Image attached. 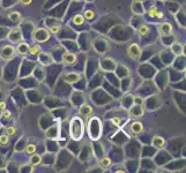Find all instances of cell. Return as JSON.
<instances>
[{
	"mask_svg": "<svg viewBox=\"0 0 186 173\" xmlns=\"http://www.w3.org/2000/svg\"><path fill=\"white\" fill-rule=\"evenodd\" d=\"M142 54V49L139 44L136 43H133L128 46L127 49V56L131 58V59H140Z\"/></svg>",
	"mask_w": 186,
	"mask_h": 173,
	"instance_id": "277c9868",
	"label": "cell"
},
{
	"mask_svg": "<svg viewBox=\"0 0 186 173\" xmlns=\"http://www.w3.org/2000/svg\"><path fill=\"white\" fill-rule=\"evenodd\" d=\"M21 13L19 12V10H13V12H9L8 14H7V19H9L12 22H14V23H16V22H20V20H21Z\"/></svg>",
	"mask_w": 186,
	"mask_h": 173,
	"instance_id": "44dd1931",
	"label": "cell"
},
{
	"mask_svg": "<svg viewBox=\"0 0 186 173\" xmlns=\"http://www.w3.org/2000/svg\"><path fill=\"white\" fill-rule=\"evenodd\" d=\"M31 38L36 42L43 43V42H48L50 39V31L46 28H37L32 30L31 33Z\"/></svg>",
	"mask_w": 186,
	"mask_h": 173,
	"instance_id": "3957f363",
	"label": "cell"
},
{
	"mask_svg": "<svg viewBox=\"0 0 186 173\" xmlns=\"http://www.w3.org/2000/svg\"><path fill=\"white\" fill-rule=\"evenodd\" d=\"M138 35L140 36V37H146V36H148L149 35V32H150V28H149V26H147V24H145V23H142L140 27H138Z\"/></svg>",
	"mask_w": 186,
	"mask_h": 173,
	"instance_id": "7402d4cb",
	"label": "cell"
},
{
	"mask_svg": "<svg viewBox=\"0 0 186 173\" xmlns=\"http://www.w3.org/2000/svg\"><path fill=\"white\" fill-rule=\"evenodd\" d=\"M131 132L134 135H140L143 133V125L140 121H133L131 123Z\"/></svg>",
	"mask_w": 186,
	"mask_h": 173,
	"instance_id": "7c38bea8",
	"label": "cell"
},
{
	"mask_svg": "<svg viewBox=\"0 0 186 173\" xmlns=\"http://www.w3.org/2000/svg\"><path fill=\"white\" fill-rule=\"evenodd\" d=\"M38 60L43 63V65H50L55 61V58L53 56H51L50 53H45V52H39V56H38Z\"/></svg>",
	"mask_w": 186,
	"mask_h": 173,
	"instance_id": "4fadbf2b",
	"label": "cell"
},
{
	"mask_svg": "<svg viewBox=\"0 0 186 173\" xmlns=\"http://www.w3.org/2000/svg\"><path fill=\"white\" fill-rule=\"evenodd\" d=\"M50 30L53 32V33H59L60 32V30H62V27H60V24L59 23H57V24H53V26H51L50 27Z\"/></svg>",
	"mask_w": 186,
	"mask_h": 173,
	"instance_id": "e575fe53",
	"label": "cell"
},
{
	"mask_svg": "<svg viewBox=\"0 0 186 173\" xmlns=\"http://www.w3.org/2000/svg\"><path fill=\"white\" fill-rule=\"evenodd\" d=\"M134 1H135V2H143L145 0H134Z\"/></svg>",
	"mask_w": 186,
	"mask_h": 173,
	"instance_id": "ab89813d",
	"label": "cell"
},
{
	"mask_svg": "<svg viewBox=\"0 0 186 173\" xmlns=\"http://www.w3.org/2000/svg\"><path fill=\"white\" fill-rule=\"evenodd\" d=\"M88 135L93 141H98L102 136V121L94 116L88 121Z\"/></svg>",
	"mask_w": 186,
	"mask_h": 173,
	"instance_id": "7a4b0ae2",
	"label": "cell"
},
{
	"mask_svg": "<svg viewBox=\"0 0 186 173\" xmlns=\"http://www.w3.org/2000/svg\"><path fill=\"white\" fill-rule=\"evenodd\" d=\"M6 134L8 135V136H12V135H14L15 133H16V128L14 127V126H12V125H9V126H6Z\"/></svg>",
	"mask_w": 186,
	"mask_h": 173,
	"instance_id": "1f68e13d",
	"label": "cell"
},
{
	"mask_svg": "<svg viewBox=\"0 0 186 173\" xmlns=\"http://www.w3.org/2000/svg\"><path fill=\"white\" fill-rule=\"evenodd\" d=\"M30 165L31 166H36V165H39L41 163H42V157L38 155V153H32L30 157Z\"/></svg>",
	"mask_w": 186,
	"mask_h": 173,
	"instance_id": "cb8c5ba5",
	"label": "cell"
},
{
	"mask_svg": "<svg viewBox=\"0 0 186 173\" xmlns=\"http://www.w3.org/2000/svg\"><path fill=\"white\" fill-rule=\"evenodd\" d=\"M7 37H8V39L12 43H20L22 40V38H23V33H22L20 28H14L12 29L10 31H8Z\"/></svg>",
	"mask_w": 186,
	"mask_h": 173,
	"instance_id": "8992f818",
	"label": "cell"
},
{
	"mask_svg": "<svg viewBox=\"0 0 186 173\" xmlns=\"http://www.w3.org/2000/svg\"><path fill=\"white\" fill-rule=\"evenodd\" d=\"M184 47L185 45L184 44H179V43H172L171 45V52L175 53V54H179V56H183L184 54Z\"/></svg>",
	"mask_w": 186,
	"mask_h": 173,
	"instance_id": "ac0fdd59",
	"label": "cell"
},
{
	"mask_svg": "<svg viewBox=\"0 0 186 173\" xmlns=\"http://www.w3.org/2000/svg\"><path fill=\"white\" fill-rule=\"evenodd\" d=\"M110 121H111L113 125H116L117 127L122 126V123H123V120H122V118H119V116H113V118H111Z\"/></svg>",
	"mask_w": 186,
	"mask_h": 173,
	"instance_id": "836d02e7",
	"label": "cell"
},
{
	"mask_svg": "<svg viewBox=\"0 0 186 173\" xmlns=\"http://www.w3.org/2000/svg\"><path fill=\"white\" fill-rule=\"evenodd\" d=\"M72 22H73L75 26H82V24L85 23V17H83L82 14H76V15L73 16Z\"/></svg>",
	"mask_w": 186,
	"mask_h": 173,
	"instance_id": "d4e9b609",
	"label": "cell"
},
{
	"mask_svg": "<svg viewBox=\"0 0 186 173\" xmlns=\"http://www.w3.org/2000/svg\"><path fill=\"white\" fill-rule=\"evenodd\" d=\"M80 114L82 116H90L93 114V109L89 104H81L80 105Z\"/></svg>",
	"mask_w": 186,
	"mask_h": 173,
	"instance_id": "d6986e66",
	"label": "cell"
},
{
	"mask_svg": "<svg viewBox=\"0 0 186 173\" xmlns=\"http://www.w3.org/2000/svg\"><path fill=\"white\" fill-rule=\"evenodd\" d=\"M45 73L43 72V69L39 67V66H36V68H35V77L38 80V81H43L45 77Z\"/></svg>",
	"mask_w": 186,
	"mask_h": 173,
	"instance_id": "484cf974",
	"label": "cell"
},
{
	"mask_svg": "<svg viewBox=\"0 0 186 173\" xmlns=\"http://www.w3.org/2000/svg\"><path fill=\"white\" fill-rule=\"evenodd\" d=\"M41 51H42V47H41L38 44H34V45L29 46L28 53H30L31 56H36V54H38Z\"/></svg>",
	"mask_w": 186,
	"mask_h": 173,
	"instance_id": "83f0119b",
	"label": "cell"
},
{
	"mask_svg": "<svg viewBox=\"0 0 186 173\" xmlns=\"http://www.w3.org/2000/svg\"><path fill=\"white\" fill-rule=\"evenodd\" d=\"M94 150L93 148H92V145L89 143H86L85 144V146L81 149V152H80V155H79V158H80V160L81 162H87V160H89V158H90V156L93 155Z\"/></svg>",
	"mask_w": 186,
	"mask_h": 173,
	"instance_id": "52a82bcc",
	"label": "cell"
},
{
	"mask_svg": "<svg viewBox=\"0 0 186 173\" xmlns=\"http://www.w3.org/2000/svg\"><path fill=\"white\" fill-rule=\"evenodd\" d=\"M58 135H59V127L58 126H52L45 132V136L50 140H53V139L58 137Z\"/></svg>",
	"mask_w": 186,
	"mask_h": 173,
	"instance_id": "9a60e30c",
	"label": "cell"
},
{
	"mask_svg": "<svg viewBox=\"0 0 186 173\" xmlns=\"http://www.w3.org/2000/svg\"><path fill=\"white\" fill-rule=\"evenodd\" d=\"M15 56V47L12 45H3L0 49V57L5 60H10Z\"/></svg>",
	"mask_w": 186,
	"mask_h": 173,
	"instance_id": "5b68a950",
	"label": "cell"
},
{
	"mask_svg": "<svg viewBox=\"0 0 186 173\" xmlns=\"http://www.w3.org/2000/svg\"><path fill=\"white\" fill-rule=\"evenodd\" d=\"M69 136L73 141H81L85 134V123L80 116H74L69 122Z\"/></svg>",
	"mask_w": 186,
	"mask_h": 173,
	"instance_id": "6da1fadb",
	"label": "cell"
},
{
	"mask_svg": "<svg viewBox=\"0 0 186 173\" xmlns=\"http://www.w3.org/2000/svg\"><path fill=\"white\" fill-rule=\"evenodd\" d=\"M62 60L65 65L71 66V65H73V63H75V62H76L78 57H76V54H75V53H73V52H65V53H62Z\"/></svg>",
	"mask_w": 186,
	"mask_h": 173,
	"instance_id": "30bf717a",
	"label": "cell"
},
{
	"mask_svg": "<svg viewBox=\"0 0 186 173\" xmlns=\"http://www.w3.org/2000/svg\"><path fill=\"white\" fill-rule=\"evenodd\" d=\"M133 104H134V96H132L129 93H126L122 98V106L125 109H129Z\"/></svg>",
	"mask_w": 186,
	"mask_h": 173,
	"instance_id": "5bb4252c",
	"label": "cell"
},
{
	"mask_svg": "<svg viewBox=\"0 0 186 173\" xmlns=\"http://www.w3.org/2000/svg\"><path fill=\"white\" fill-rule=\"evenodd\" d=\"M21 169L22 170H20V172H32L34 170H32V167H31V165H27V164H24V165H22L21 166Z\"/></svg>",
	"mask_w": 186,
	"mask_h": 173,
	"instance_id": "8d00e7d4",
	"label": "cell"
},
{
	"mask_svg": "<svg viewBox=\"0 0 186 173\" xmlns=\"http://www.w3.org/2000/svg\"><path fill=\"white\" fill-rule=\"evenodd\" d=\"M9 144V137L7 134L0 135V145H8Z\"/></svg>",
	"mask_w": 186,
	"mask_h": 173,
	"instance_id": "d6a6232c",
	"label": "cell"
},
{
	"mask_svg": "<svg viewBox=\"0 0 186 173\" xmlns=\"http://www.w3.org/2000/svg\"><path fill=\"white\" fill-rule=\"evenodd\" d=\"M83 17L87 19L88 21H92L94 17H95V10H94V9H87V10H85Z\"/></svg>",
	"mask_w": 186,
	"mask_h": 173,
	"instance_id": "4dcf8cb0",
	"label": "cell"
},
{
	"mask_svg": "<svg viewBox=\"0 0 186 173\" xmlns=\"http://www.w3.org/2000/svg\"><path fill=\"white\" fill-rule=\"evenodd\" d=\"M81 79V75L79 74V73H76V72H71V73H67L66 75H65V82H67V83H69V84H73V83H75V82H78L79 80Z\"/></svg>",
	"mask_w": 186,
	"mask_h": 173,
	"instance_id": "8fae6325",
	"label": "cell"
},
{
	"mask_svg": "<svg viewBox=\"0 0 186 173\" xmlns=\"http://www.w3.org/2000/svg\"><path fill=\"white\" fill-rule=\"evenodd\" d=\"M152 143L154 145V148H157V149H162V148H164V145L166 143V141L162 137V136H159V135H155L154 137H153V140H152Z\"/></svg>",
	"mask_w": 186,
	"mask_h": 173,
	"instance_id": "e0dca14e",
	"label": "cell"
},
{
	"mask_svg": "<svg viewBox=\"0 0 186 173\" xmlns=\"http://www.w3.org/2000/svg\"><path fill=\"white\" fill-rule=\"evenodd\" d=\"M29 50V45L27 43H20L17 46V53L20 54H27Z\"/></svg>",
	"mask_w": 186,
	"mask_h": 173,
	"instance_id": "4316f807",
	"label": "cell"
},
{
	"mask_svg": "<svg viewBox=\"0 0 186 173\" xmlns=\"http://www.w3.org/2000/svg\"><path fill=\"white\" fill-rule=\"evenodd\" d=\"M116 69H117V75H118L119 77H126V76H128V74H129L128 68H127L125 65H123V63L116 66Z\"/></svg>",
	"mask_w": 186,
	"mask_h": 173,
	"instance_id": "ffe728a7",
	"label": "cell"
},
{
	"mask_svg": "<svg viewBox=\"0 0 186 173\" xmlns=\"http://www.w3.org/2000/svg\"><path fill=\"white\" fill-rule=\"evenodd\" d=\"M10 116H12V114H10V112L9 111H7L6 109L5 110H2V113H1V119H6V120H8V119H10Z\"/></svg>",
	"mask_w": 186,
	"mask_h": 173,
	"instance_id": "d590c367",
	"label": "cell"
},
{
	"mask_svg": "<svg viewBox=\"0 0 186 173\" xmlns=\"http://www.w3.org/2000/svg\"><path fill=\"white\" fill-rule=\"evenodd\" d=\"M109 60L110 59H104V60H102L101 61V65L103 66V68L105 69V70H110V72H112V70H115L116 69V61L115 60H112L111 59V61H110V63H109Z\"/></svg>",
	"mask_w": 186,
	"mask_h": 173,
	"instance_id": "2e32d148",
	"label": "cell"
},
{
	"mask_svg": "<svg viewBox=\"0 0 186 173\" xmlns=\"http://www.w3.org/2000/svg\"><path fill=\"white\" fill-rule=\"evenodd\" d=\"M5 109H6V103L3 100H1L0 102V110H5Z\"/></svg>",
	"mask_w": 186,
	"mask_h": 173,
	"instance_id": "f35d334b",
	"label": "cell"
},
{
	"mask_svg": "<svg viewBox=\"0 0 186 173\" xmlns=\"http://www.w3.org/2000/svg\"><path fill=\"white\" fill-rule=\"evenodd\" d=\"M172 30H173L172 29V24L170 22H168V21L161 23L159 27H158V32L162 36H170V35H172Z\"/></svg>",
	"mask_w": 186,
	"mask_h": 173,
	"instance_id": "9c48e42d",
	"label": "cell"
},
{
	"mask_svg": "<svg viewBox=\"0 0 186 173\" xmlns=\"http://www.w3.org/2000/svg\"><path fill=\"white\" fill-rule=\"evenodd\" d=\"M111 165V158L110 157H103L99 159V167L103 169V170H106L109 169Z\"/></svg>",
	"mask_w": 186,
	"mask_h": 173,
	"instance_id": "603a6c76",
	"label": "cell"
},
{
	"mask_svg": "<svg viewBox=\"0 0 186 173\" xmlns=\"http://www.w3.org/2000/svg\"><path fill=\"white\" fill-rule=\"evenodd\" d=\"M159 10H158V8L156 7L155 5H153V6H150L148 9H147V15L149 16V17H152V19H154L156 17V15H157V13H158Z\"/></svg>",
	"mask_w": 186,
	"mask_h": 173,
	"instance_id": "f1b7e54d",
	"label": "cell"
},
{
	"mask_svg": "<svg viewBox=\"0 0 186 173\" xmlns=\"http://www.w3.org/2000/svg\"><path fill=\"white\" fill-rule=\"evenodd\" d=\"M128 113H129V115L132 118H141L142 115L145 114V110H143L142 104H135L134 103V105H132L129 107V112Z\"/></svg>",
	"mask_w": 186,
	"mask_h": 173,
	"instance_id": "ba28073f",
	"label": "cell"
},
{
	"mask_svg": "<svg viewBox=\"0 0 186 173\" xmlns=\"http://www.w3.org/2000/svg\"><path fill=\"white\" fill-rule=\"evenodd\" d=\"M24 151L27 155H32L36 152V145L34 143H28L24 146Z\"/></svg>",
	"mask_w": 186,
	"mask_h": 173,
	"instance_id": "f546056e",
	"label": "cell"
},
{
	"mask_svg": "<svg viewBox=\"0 0 186 173\" xmlns=\"http://www.w3.org/2000/svg\"><path fill=\"white\" fill-rule=\"evenodd\" d=\"M19 1H20V3L23 5V6H29V5H31V2H32V0H19Z\"/></svg>",
	"mask_w": 186,
	"mask_h": 173,
	"instance_id": "74e56055",
	"label": "cell"
}]
</instances>
